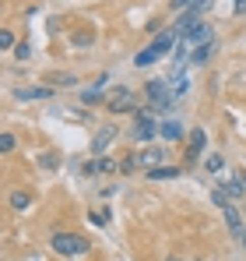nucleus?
Returning <instances> with one entry per match:
<instances>
[{
	"label": "nucleus",
	"instance_id": "f257e3e1",
	"mask_svg": "<svg viewBox=\"0 0 246 261\" xmlns=\"http://www.w3.org/2000/svg\"><path fill=\"white\" fill-rule=\"evenodd\" d=\"M49 251L60 258H84L91 251V240L71 229H56V233H49Z\"/></svg>",
	"mask_w": 246,
	"mask_h": 261
},
{
	"label": "nucleus",
	"instance_id": "f03ea898",
	"mask_svg": "<svg viewBox=\"0 0 246 261\" xmlns=\"http://www.w3.org/2000/svg\"><path fill=\"white\" fill-rule=\"evenodd\" d=\"M144 95H148V110L151 113H165V110H172V88L165 78H151L148 85H144Z\"/></svg>",
	"mask_w": 246,
	"mask_h": 261
},
{
	"label": "nucleus",
	"instance_id": "7ed1b4c3",
	"mask_svg": "<svg viewBox=\"0 0 246 261\" xmlns=\"http://www.w3.org/2000/svg\"><path fill=\"white\" fill-rule=\"evenodd\" d=\"M141 95L134 92V88H127V85H120V88H113L109 95H106V106H109V113H137L141 106Z\"/></svg>",
	"mask_w": 246,
	"mask_h": 261
},
{
	"label": "nucleus",
	"instance_id": "20e7f679",
	"mask_svg": "<svg viewBox=\"0 0 246 261\" xmlns=\"http://www.w3.org/2000/svg\"><path fill=\"white\" fill-rule=\"evenodd\" d=\"M159 130H162V124L155 120V113L148 110V106H141L137 113H134V141H151V138H159Z\"/></svg>",
	"mask_w": 246,
	"mask_h": 261
},
{
	"label": "nucleus",
	"instance_id": "39448f33",
	"mask_svg": "<svg viewBox=\"0 0 246 261\" xmlns=\"http://www.w3.org/2000/svg\"><path fill=\"white\" fill-rule=\"evenodd\" d=\"M116 138H120V127H116L113 120H109V124H102V127L91 134V145H88V148H91V155H95V159H99V155H106V152H109V145H113Z\"/></svg>",
	"mask_w": 246,
	"mask_h": 261
},
{
	"label": "nucleus",
	"instance_id": "423d86ee",
	"mask_svg": "<svg viewBox=\"0 0 246 261\" xmlns=\"http://www.w3.org/2000/svg\"><path fill=\"white\" fill-rule=\"evenodd\" d=\"M204 145H207L204 127H194L190 130V141H187V152H183V163H187V166H197L201 155H204Z\"/></svg>",
	"mask_w": 246,
	"mask_h": 261
},
{
	"label": "nucleus",
	"instance_id": "0eeeda50",
	"mask_svg": "<svg viewBox=\"0 0 246 261\" xmlns=\"http://www.w3.org/2000/svg\"><path fill=\"white\" fill-rule=\"evenodd\" d=\"M183 43L190 46V49H197V46H204V43H214V25H211V21H201L197 29H190V32L183 36Z\"/></svg>",
	"mask_w": 246,
	"mask_h": 261
},
{
	"label": "nucleus",
	"instance_id": "6e6552de",
	"mask_svg": "<svg viewBox=\"0 0 246 261\" xmlns=\"http://www.w3.org/2000/svg\"><path fill=\"white\" fill-rule=\"evenodd\" d=\"M56 95V85H32V88H18L14 99L18 102H42V99H53Z\"/></svg>",
	"mask_w": 246,
	"mask_h": 261
},
{
	"label": "nucleus",
	"instance_id": "1a4fd4ad",
	"mask_svg": "<svg viewBox=\"0 0 246 261\" xmlns=\"http://www.w3.org/2000/svg\"><path fill=\"white\" fill-rule=\"evenodd\" d=\"M137 163H141V170H159V166H165V148H144V152H137Z\"/></svg>",
	"mask_w": 246,
	"mask_h": 261
},
{
	"label": "nucleus",
	"instance_id": "9d476101",
	"mask_svg": "<svg viewBox=\"0 0 246 261\" xmlns=\"http://www.w3.org/2000/svg\"><path fill=\"white\" fill-rule=\"evenodd\" d=\"M176 39H179V32H176V29H165V32H159L151 43H155V49L165 57V53H172V49H176Z\"/></svg>",
	"mask_w": 246,
	"mask_h": 261
},
{
	"label": "nucleus",
	"instance_id": "9b49d317",
	"mask_svg": "<svg viewBox=\"0 0 246 261\" xmlns=\"http://www.w3.org/2000/svg\"><path fill=\"white\" fill-rule=\"evenodd\" d=\"M218 53V43H204V46H197V49H190V64L194 67H204L207 60Z\"/></svg>",
	"mask_w": 246,
	"mask_h": 261
},
{
	"label": "nucleus",
	"instance_id": "f8f14e48",
	"mask_svg": "<svg viewBox=\"0 0 246 261\" xmlns=\"http://www.w3.org/2000/svg\"><path fill=\"white\" fill-rule=\"evenodd\" d=\"M222 219H225V226H229V233H236L239 237V229H243V219H239V208L229 201V205H222Z\"/></svg>",
	"mask_w": 246,
	"mask_h": 261
},
{
	"label": "nucleus",
	"instance_id": "ddd939ff",
	"mask_svg": "<svg viewBox=\"0 0 246 261\" xmlns=\"http://www.w3.org/2000/svg\"><path fill=\"white\" fill-rule=\"evenodd\" d=\"M155 60H162V53L155 49V43H148L144 49H137V57H134V67H151Z\"/></svg>",
	"mask_w": 246,
	"mask_h": 261
},
{
	"label": "nucleus",
	"instance_id": "4468645a",
	"mask_svg": "<svg viewBox=\"0 0 246 261\" xmlns=\"http://www.w3.org/2000/svg\"><path fill=\"white\" fill-rule=\"evenodd\" d=\"M7 205H11L14 212H28V208H32V191H11Z\"/></svg>",
	"mask_w": 246,
	"mask_h": 261
},
{
	"label": "nucleus",
	"instance_id": "2eb2a0df",
	"mask_svg": "<svg viewBox=\"0 0 246 261\" xmlns=\"http://www.w3.org/2000/svg\"><path fill=\"white\" fill-rule=\"evenodd\" d=\"M159 138H162V141H179V138H183V124H179V120H162Z\"/></svg>",
	"mask_w": 246,
	"mask_h": 261
},
{
	"label": "nucleus",
	"instance_id": "dca6fc26",
	"mask_svg": "<svg viewBox=\"0 0 246 261\" xmlns=\"http://www.w3.org/2000/svg\"><path fill=\"white\" fill-rule=\"evenodd\" d=\"M176 176H183V170L172 166V163H165L159 170H148V180H176Z\"/></svg>",
	"mask_w": 246,
	"mask_h": 261
},
{
	"label": "nucleus",
	"instance_id": "f3484780",
	"mask_svg": "<svg viewBox=\"0 0 246 261\" xmlns=\"http://www.w3.org/2000/svg\"><path fill=\"white\" fill-rule=\"evenodd\" d=\"M95 170L102 176H113V173H120V163H116L113 155H99V159H95Z\"/></svg>",
	"mask_w": 246,
	"mask_h": 261
},
{
	"label": "nucleus",
	"instance_id": "a211bd4d",
	"mask_svg": "<svg viewBox=\"0 0 246 261\" xmlns=\"http://www.w3.org/2000/svg\"><path fill=\"white\" fill-rule=\"evenodd\" d=\"M95 102H106V92H102V88H99V85L84 88V92H81V106H84V110H88V106H95Z\"/></svg>",
	"mask_w": 246,
	"mask_h": 261
},
{
	"label": "nucleus",
	"instance_id": "6ab92c4d",
	"mask_svg": "<svg viewBox=\"0 0 246 261\" xmlns=\"http://www.w3.org/2000/svg\"><path fill=\"white\" fill-rule=\"evenodd\" d=\"M14 148H18V134H14V130H4V134H0V152L11 155Z\"/></svg>",
	"mask_w": 246,
	"mask_h": 261
},
{
	"label": "nucleus",
	"instance_id": "aec40b11",
	"mask_svg": "<svg viewBox=\"0 0 246 261\" xmlns=\"http://www.w3.org/2000/svg\"><path fill=\"white\" fill-rule=\"evenodd\" d=\"M222 191H225V198H236V201L246 194V187L239 184V180H225V184H222Z\"/></svg>",
	"mask_w": 246,
	"mask_h": 261
},
{
	"label": "nucleus",
	"instance_id": "412c9836",
	"mask_svg": "<svg viewBox=\"0 0 246 261\" xmlns=\"http://www.w3.org/2000/svg\"><path fill=\"white\" fill-rule=\"evenodd\" d=\"M204 170L207 173H222V170H225V159H222L218 152H211V155L204 159Z\"/></svg>",
	"mask_w": 246,
	"mask_h": 261
},
{
	"label": "nucleus",
	"instance_id": "4be33fe9",
	"mask_svg": "<svg viewBox=\"0 0 246 261\" xmlns=\"http://www.w3.org/2000/svg\"><path fill=\"white\" fill-rule=\"evenodd\" d=\"M0 49H4V53H11V49H18V36H14L11 29H4V32H0Z\"/></svg>",
	"mask_w": 246,
	"mask_h": 261
},
{
	"label": "nucleus",
	"instance_id": "5701e85b",
	"mask_svg": "<svg viewBox=\"0 0 246 261\" xmlns=\"http://www.w3.org/2000/svg\"><path fill=\"white\" fill-rule=\"evenodd\" d=\"M134 170H141V163H137V152H130V155H127V159L120 163V173H123V176L134 173Z\"/></svg>",
	"mask_w": 246,
	"mask_h": 261
},
{
	"label": "nucleus",
	"instance_id": "b1692460",
	"mask_svg": "<svg viewBox=\"0 0 246 261\" xmlns=\"http://www.w3.org/2000/svg\"><path fill=\"white\" fill-rule=\"evenodd\" d=\"M39 166H46V170H56V166H60V155H56V152H42V155H39Z\"/></svg>",
	"mask_w": 246,
	"mask_h": 261
},
{
	"label": "nucleus",
	"instance_id": "393cba45",
	"mask_svg": "<svg viewBox=\"0 0 246 261\" xmlns=\"http://www.w3.org/2000/svg\"><path fill=\"white\" fill-rule=\"evenodd\" d=\"M74 74H49V85H74Z\"/></svg>",
	"mask_w": 246,
	"mask_h": 261
},
{
	"label": "nucleus",
	"instance_id": "a878e982",
	"mask_svg": "<svg viewBox=\"0 0 246 261\" xmlns=\"http://www.w3.org/2000/svg\"><path fill=\"white\" fill-rule=\"evenodd\" d=\"M71 46H91V36L88 32H71Z\"/></svg>",
	"mask_w": 246,
	"mask_h": 261
},
{
	"label": "nucleus",
	"instance_id": "bb28decb",
	"mask_svg": "<svg viewBox=\"0 0 246 261\" xmlns=\"http://www.w3.org/2000/svg\"><path fill=\"white\" fill-rule=\"evenodd\" d=\"M14 57H18V60L25 64V60L32 57V46H28V43H25V39H21V43H18V49H14Z\"/></svg>",
	"mask_w": 246,
	"mask_h": 261
},
{
	"label": "nucleus",
	"instance_id": "cd10ccee",
	"mask_svg": "<svg viewBox=\"0 0 246 261\" xmlns=\"http://www.w3.org/2000/svg\"><path fill=\"white\" fill-rule=\"evenodd\" d=\"M190 4H194V0H169V11H172V14H183Z\"/></svg>",
	"mask_w": 246,
	"mask_h": 261
},
{
	"label": "nucleus",
	"instance_id": "c85d7f7f",
	"mask_svg": "<svg viewBox=\"0 0 246 261\" xmlns=\"http://www.w3.org/2000/svg\"><path fill=\"white\" fill-rule=\"evenodd\" d=\"M232 14H236V18H243V14H246V0H236V7H232Z\"/></svg>",
	"mask_w": 246,
	"mask_h": 261
},
{
	"label": "nucleus",
	"instance_id": "c756f323",
	"mask_svg": "<svg viewBox=\"0 0 246 261\" xmlns=\"http://www.w3.org/2000/svg\"><path fill=\"white\" fill-rule=\"evenodd\" d=\"M81 173H84V176H95V173H99V170H95V159H91V163H84Z\"/></svg>",
	"mask_w": 246,
	"mask_h": 261
},
{
	"label": "nucleus",
	"instance_id": "7c9ffc66",
	"mask_svg": "<svg viewBox=\"0 0 246 261\" xmlns=\"http://www.w3.org/2000/svg\"><path fill=\"white\" fill-rule=\"evenodd\" d=\"M236 180H239V184L246 187V170H236Z\"/></svg>",
	"mask_w": 246,
	"mask_h": 261
},
{
	"label": "nucleus",
	"instance_id": "2f4dec72",
	"mask_svg": "<svg viewBox=\"0 0 246 261\" xmlns=\"http://www.w3.org/2000/svg\"><path fill=\"white\" fill-rule=\"evenodd\" d=\"M236 240H239V244H243V247H246V226H243V229H239V237H236Z\"/></svg>",
	"mask_w": 246,
	"mask_h": 261
},
{
	"label": "nucleus",
	"instance_id": "473e14b6",
	"mask_svg": "<svg viewBox=\"0 0 246 261\" xmlns=\"http://www.w3.org/2000/svg\"><path fill=\"white\" fill-rule=\"evenodd\" d=\"M165 261H187V258H165Z\"/></svg>",
	"mask_w": 246,
	"mask_h": 261
},
{
	"label": "nucleus",
	"instance_id": "72a5a7b5",
	"mask_svg": "<svg viewBox=\"0 0 246 261\" xmlns=\"http://www.w3.org/2000/svg\"><path fill=\"white\" fill-rule=\"evenodd\" d=\"M67 261H81V258H67Z\"/></svg>",
	"mask_w": 246,
	"mask_h": 261
}]
</instances>
